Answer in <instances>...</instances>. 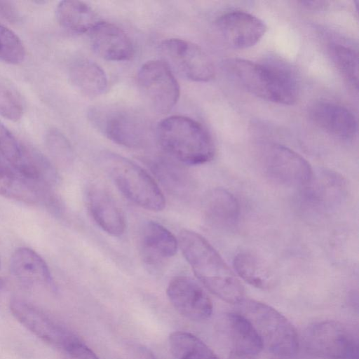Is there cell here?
<instances>
[{
    "label": "cell",
    "mask_w": 359,
    "mask_h": 359,
    "mask_svg": "<svg viewBox=\"0 0 359 359\" xmlns=\"http://www.w3.org/2000/svg\"><path fill=\"white\" fill-rule=\"evenodd\" d=\"M225 71L243 88L263 100L285 105L294 104L298 82L294 70L278 58L257 63L241 58L224 62Z\"/></svg>",
    "instance_id": "obj_1"
},
{
    "label": "cell",
    "mask_w": 359,
    "mask_h": 359,
    "mask_svg": "<svg viewBox=\"0 0 359 359\" xmlns=\"http://www.w3.org/2000/svg\"><path fill=\"white\" fill-rule=\"evenodd\" d=\"M177 241L195 276L210 292L233 304L244 299L242 284L207 240L194 231L183 229Z\"/></svg>",
    "instance_id": "obj_2"
},
{
    "label": "cell",
    "mask_w": 359,
    "mask_h": 359,
    "mask_svg": "<svg viewBox=\"0 0 359 359\" xmlns=\"http://www.w3.org/2000/svg\"><path fill=\"white\" fill-rule=\"evenodd\" d=\"M157 141L173 159L188 165L211 161L215 147L210 134L196 120L180 115L161 121L156 129Z\"/></svg>",
    "instance_id": "obj_3"
},
{
    "label": "cell",
    "mask_w": 359,
    "mask_h": 359,
    "mask_svg": "<svg viewBox=\"0 0 359 359\" xmlns=\"http://www.w3.org/2000/svg\"><path fill=\"white\" fill-rule=\"evenodd\" d=\"M100 161L117 188L128 200L151 211H161L165 208V198L159 187L137 163L111 151L102 152Z\"/></svg>",
    "instance_id": "obj_4"
},
{
    "label": "cell",
    "mask_w": 359,
    "mask_h": 359,
    "mask_svg": "<svg viewBox=\"0 0 359 359\" xmlns=\"http://www.w3.org/2000/svg\"><path fill=\"white\" fill-rule=\"evenodd\" d=\"M237 311L253 325L264 346L273 355L292 357L299 349V341L292 324L271 306L250 299L236 304Z\"/></svg>",
    "instance_id": "obj_5"
},
{
    "label": "cell",
    "mask_w": 359,
    "mask_h": 359,
    "mask_svg": "<svg viewBox=\"0 0 359 359\" xmlns=\"http://www.w3.org/2000/svg\"><path fill=\"white\" fill-rule=\"evenodd\" d=\"M88 116L94 126L108 139L119 145L138 149L149 140L146 119L131 109L121 107L92 108Z\"/></svg>",
    "instance_id": "obj_6"
},
{
    "label": "cell",
    "mask_w": 359,
    "mask_h": 359,
    "mask_svg": "<svg viewBox=\"0 0 359 359\" xmlns=\"http://www.w3.org/2000/svg\"><path fill=\"white\" fill-rule=\"evenodd\" d=\"M303 344L311 354L324 359H350L358 355V341L346 325L334 320L311 325L304 333Z\"/></svg>",
    "instance_id": "obj_7"
},
{
    "label": "cell",
    "mask_w": 359,
    "mask_h": 359,
    "mask_svg": "<svg viewBox=\"0 0 359 359\" xmlns=\"http://www.w3.org/2000/svg\"><path fill=\"white\" fill-rule=\"evenodd\" d=\"M137 85L144 100L158 114L169 112L180 97L179 83L163 61L150 60L143 64L137 73Z\"/></svg>",
    "instance_id": "obj_8"
},
{
    "label": "cell",
    "mask_w": 359,
    "mask_h": 359,
    "mask_svg": "<svg viewBox=\"0 0 359 359\" xmlns=\"http://www.w3.org/2000/svg\"><path fill=\"white\" fill-rule=\"evenodd\" d=\"M163 62L180 76L197 82H206L215 77L214 65L198 45L180 39H168L159 46Z\"/></svg>",
    "instance_id": "obj_9"
},
{
    "label": "cell",
    "mask_w": 359,
    "mask_h": 359,
    "mask_svg": "<svg viewBox=\"0 0 359 359\" xmlns=\"http://www.w3.org/2000/svg\"><path fill=\"white\" fill-rule=\"evenodd\" d=\"M261 165L269 180L286 187H304L313 175L304 157L280 144H269L264 148Z\"/></svg>",
    "instance_id": "obj_10"
},
{
    "label": "cell",
    "mask_w": 359,
    "mask_h": 359,
    "mask_svg": "<svg viewBox=\"0 0 359 359\" xmlns=\"http://www.w3.org/2000/svg\"><path fill=\"white\" fill-rule=\"evenodd\" d=\"M10 310L15 318L45 343L63 351L75 334L39 307L20 299H13Z\"/></svg>",
    "instance_id": "obj_11"
},
{
    "label": "cell",
    "mask_w": 359,
    "mask_h": 359,
    "mask_svg": "<svg viewBox=\"0 0 359 359\" xmlns=\"http://www.w3.org/2000/svg\"><path fill=\"white\" fill-rule=\"evenodd\" d=\"M167 295L177 311L189 320L203 321L212 313L210 297L201 285L189 277L173 278L168 285Z\"/></svg>",
    "instance_id": "obj_12"
},
{
    "label": "cell",
    "mask_w": 359,
    "mask_h": 359,
    "mask_svg": "<svg viewBox=\"0 0 359 359\" xmlns=\"http://www.w3.org/2000/svg\"><path fill=\"white\" fill-rule=\"evenodd\" d=\"M216 25L227 44L238 49L255 45L266 31L261 19L242 11L223 13L217 18Z\"/></svg>",
    "instance_id": "obj_13"
},
{
    "label": "cell",
    "mask_w": 359,
    "mask_h": 359,
    "mask_svg": "<svg viewBox=\"0 0 359 359\" xmlns=\"http://www.w3.org/2000/svg\"><path fill=\"white\" fill-rule=\"evenodd\" d=\"M312 122L327 133L341 140L353 139L357 133V121L347 108L329 101L313 102L309 109Z\"/></svg>",
    "instance_id": "obj_14"
},
{
    "label": "cell",
    "mask_w": 359,
    "mask_h": 359,
    "mask_svg": "<svg viewBox=\"0 0 359 359\" xmlns=\"http://www.w3.org/2000/svg\"><path fill=\"white\" fill-rule=\"evenodd\" d=\"M89 33L93 49L103 59L126 61L133 56L134 48L130 39L116 25L99 21Z\"/></svg>",
    "instance_id": "obj_15"
},
{
    "label": "cell",
    "mask_w": 359,
    "mask_h": 359,
    "mask_svg": "<svg viewBox=\"0 0 359 359\" xmlns=\"http://www.w3.org/2000/svg\"><path fill=\"white\" fill-rule=\"evenodd\" d=\"M86 201L88 210L100 228L114 236L123 233L124 215L107 190L98 186L90 187L86 194Z\"/></svg>",
    "instance_id": "obj_16"
},
{
    "label": "cell",
    "mask_w": 359,
    "mask_h": 359,
    "mask_svg": "<svg viewBox=\"0 0 359 359\" xmlns=\"http://www.w3.org/2000/svg\"><path fill=\"white\" fill-rule=\"evenodd\" d=\"M10 269L12 274L28 286H51L53 278L44 259L29 248H17L11 255Z\"/></svg>",
    "instance_id": "obj_17"
},
{
    "label": "cell",
    "mask_w": 359,
    "mask_h": 359,
    "mask_svg": "<svg viewBox=\"0 0 359 359\" xmlns=\"http://www.w3.org/2000/svg\"><path fill=\"white\" fill-rule=\"evenodd\" d=\"M44 186L29 180L0 161V196L25 203L36 204L48 198Z\"/></svg>",
    "instance_id": "obj_18"
},
{
    "label": "cell",
    "mask_w": 359,
    "mask_h": 359,
    "mask_svg": "<svg viewBox=\"0 0 359 359\" xmlns=\"http://www.w3.org/2000/svg\"><path fill=\"white\" fill-rule=\"evenodd\" d=\"M140 244L144 258L151 263L173 257L179 245L178 241L168 229L152 221L143 226Z\"/></svg>",
    "instance_id": "obj_19"
},
{
    "label": "cell",
    "mask_w": 359,
    "mask_h": 359,
    "mask_svg": "<svg viewBox=\"0 0 359 359\" xmlns=\"http://www.w3.org/2000/svg\"><path fill=\"white\" fill-rule=\"evenodd\" d=\"M203 211L206 220L212 225L230 227L238 219L240 205L229 191L222 188H215L205 195Z\"/></svg>",
    "instance_id": "obj_20"
},
{
    "label": "cell",
    "mask_w": 359,
    "mask_h": 359,
    "mask_svg": "<svg viewBox=\"0 0 359 359\" xmlns=\"http://www.w3.org/2000/svg\"><path fill=\"white\" fill-rule=\"evenodd\" d=\"M227 332L233 351L255 356L264 347L261 338L251 323L238 311L226 316Z\"/></svg>",
    "instance_id": "obj_21"
},
{
    "label": "cell",
    "mask_w": 359,
    "mask_h": 359,
    "mask_svg": "<svg viewBox=\"0 0 359 359\" xmlns=\"http://www.w3.org/2000/svg\"><path fill=\"white\" fill-rule=\"evenodd\" d=\"M150 168L162 185L170 193L184 196L191 188V178L184 167L173 159L158 156L150 162Z\"/></svg>",
    "instance_id": "obj_22"
},
{
    "label": "cell",
    "mask_w": 359,
    "mask_h": 359,
    "mask_svg": "<svg viewBox=\"0 0 359 359\" xmlns=\"http://www.w3.org/2000/svg\"><path fill=\"white\" fill-rule=\"evenodd\" d=\"M55 13L59 24L75 33L89 32L99 22L92 8L80 1H62Z\"/></svg>",
    "instance_id": "obj_23"
},
{
    "label": "cell",
    "mask_w": 359,
    "mask_h": 359,
    "mask_svg": "<svg viewBox=\"0 0 359 359\" xmlns=\"http://www.w3.org/2000/svg\"><path fill=\"white\" fill-rule=\"evenodd\" d=\"M69 74L73 84L86 95H100L107 88L104 71L93 61L86 59L76 61L72 66Z\"/></svg>",
    "instance_id": "obj_24"
},
{
    "label": "cell",
    "mask_w": 359,
    "mask_h": 359,
    "mask_svg": "<svg viewBox=\"0 0 359 359\" xmlns=\"http://www.w3.org/2000/svg\"><path fill=\"white\" fill-rule=\"evenodd\" d=\"M233 267L243 280L257 288L268 290L275 283L272 272L259 257L252 252L238 253L233 259Z\"/></svg>",
    "instance_id": "obj_25"
},
{
    "label": "cell",
    "mask_w": 359,
    "mask_h": 359,
    "mask_svg": "<svg viewBox=\"0 0 359 359\" xmlns=\"http://www.w3.org/2000/svg\"><path fill=\"white\" fill-rule=\"evenodd\" d=\"M342 182L339 177L331 173L325 172L320 177H315L313 175L310 181L303 187L305 188L306 199L312 204V206L325 208L342 196Z\"/></svg>",
    "instance_id": "obj_26"
},
{
    "label": "cell",
    "mask_w": 359,
    "mask_h": 359,
    "mask_svg": "<svg viewBox=\"0 0 359 359\" xmlns=\"http://www.w3.org/2000/svg\"><path fill=\"white\" fill-rule=\"evenodd\" d=\"M168 344L174 359H219L206 344L189 332H172Z\"/></svg>",
    "instance_id": "obj_27"
},
{
    "label": "cell",
    "mask_w": 359,
    "mask_h": 359,
    "mask_svg": "<svg viewBox=\"0 0 359 359\" xmlns=\"http://www.w3.org/2000/svg\"><path fill=\"white\" fill-rule=\"evenodd\" d=\"M28 149L29 145L19 141L0 121V157L22 176L27 166Z\"/></svg>",
    "instance_id": "obj_28"
},
{
    "label": "cell",
    "mask_w": 359,
    "mask_h": 359,
    "mask_svg": "<svg viewBox=\"0 0 359 359\" xmlns=\"http://www.w3.org/2000/svg\"><path fill=\"white\" fill-rule=\"evenodd\" d=\"M331 55L341 73L357 89L358 60L356 51L346 46L337 43L332 46Z\"/></svg>",
    "instance_id": "obj_29"
},
{
    "label": "cell",
    "mask_w": 359,
    "mask_h": 359,
    "mask_svg": "<svg viewBox=\"0 0 359 359\" xmlns=\"http://www.w3.org/2000/svg\"><path fill=\"white\" fill-rule=\"evenodd\" d=\"M25 55L24 44L18 36L0 23V60L18 65L24 60Z\"/></svg>",
    "instance_id": "obj_30"
},
{
    "label": "cell",
    "mask_w": 359,
    "mask_h": 359,
    "mask_svg": "<svg viewBox=\"0 0 359 359\" xmlns=\"http://www.w3.org/2000/svg\"><path fill=\"white\" fill-rule=\"evenodd\" d=\"M45 144L53 158L66 164L73 159V150L66 137L58 130L51 128L45 135Z\"/></svg>",
    "instance_id": "obj_31"
},
{
    "label": "cell",
    "mask_w": 359,
    "mask_h": 359,
    "mask_svg": "<svg viewBox=\"0 0 359 359\" xmlns=\"http://www.w3.org/2000/svg\"><path fill=\"white\" fill-rule=\"evenodd\" d=\"M23 113L20 97L9 88L0 87V116L15 122L22 118Z\"/></svg>",
    "instance_id": "obj_32"
},
{
    "label": "cell",
    "mask_w": 359,
    "mask_h": 359,
    "mask_svg": "<svg viewBox=\"0 0 359 359\" xmlns=\"http://www.w3.org/2000/svg\"><path fill=\"white\" fill-rule=\"evenodd\" d=\"M62 352L69 359H100L96 353L77 336L73 338Z\"/></svg>",
    "instance_id": "obj_33"
},
{
    "label": "cell",
    "mask_w": 359,
    "mask_h": 359,
    "mask_svg": "<svg viewBox=\"0 0 359 359\" xmlns=\"http://www.w3.org/2000/svg\"><path fill=\"white\" fill-rule=\"evenodd\" d=\"M0 16L4 20L15 23L20 20V13L11 1H0Z\"/></svg>",
    "instance_id": "obj_34"
},
{
    "label": "cell",
    "mask_w": 359,
    "mask_h": 359,
    "mask_svg": "<svg viewBox=\"0 0 359 359\" xmlns=\"http://www.w3.org/2000/svg\"><path fill=\"white\" fill-rule=\"evenodd\" d=\"M301 3L302 5H304V6L306 7L307 8H311V9H315V8L323 7L325 6V4H326V2H325V1H301Z\"/></svg>",
    "instance_id": "obj_35"
},
{
    "label": "cell",
    "mask_w": 359,
    "mask_h": 359,
    "mask_svg": "<svg viewBox=\"0 0 359 359\" xmlns=\"http://www.w3.org/2000/svg\"><path fill=\"white\" fill-rule=\"evenodd\" d=\"M138 354L140 359H156L153 353L144 347L139 348Z\"/></svg>",
    "instance_id": "obj_36"
},
{
    "label": "cell",
    "mask_w": 359,
    "mask_h": 359,
    "mask_svg": "<svg viewBox=\"0 0 359 359\" xmlns=\"http://www.w3.org/2000/svg\"><path fill=\"white\" fill-rule=\"evenodd\" d=\"M229 359H255L254 356L243 354L232 351L229 354Z\"/></svg>",
    "instance_id": "obj_37"
},
{
    "label": "cell",
    "mask_w": 359,
    "mask_h": 359,
    "mask_svg": "<svg viewBox=\"0 0 359 359\" xmlns=\"http://www.w3.org/2000/svg\"><path fill=\"white\" fill-rule=\"evenodd\" d=\"M291 357H285V356H280V355H273L270 357L269 359H290Z\"/></svg>",
    "instance_id": "obj_38"
},
{
    "label": "cell",
    "mask_w": 359,
    "mask_h": 359,
    "mask_svg": "<svg viewBox=\"0 0 359 359\" xmlns=\"http://www.w3.org/2000/svg\"><path fill=\"white\" fill-rule=\"evenodd\" d=\"M3 285H4V283H3L2 280L0 278V290L3 287Z\"/></svg>",
    "instance_id": "obj_39"
},
{
    "label": "cell",
    "mask_w": 359,
    "mask_h": 359,
    "mask_svg": "<svg viewBox=\"0 0 359 359\" xmlns=\"http://www.w3.org/2000/svg\"><path fill=\"white\" fill-rule=\"evenodd\" d=\"M1 258H0V269H1Z\"/></svg>",
    "instance_id": "obj_40"
}]
</instances>
